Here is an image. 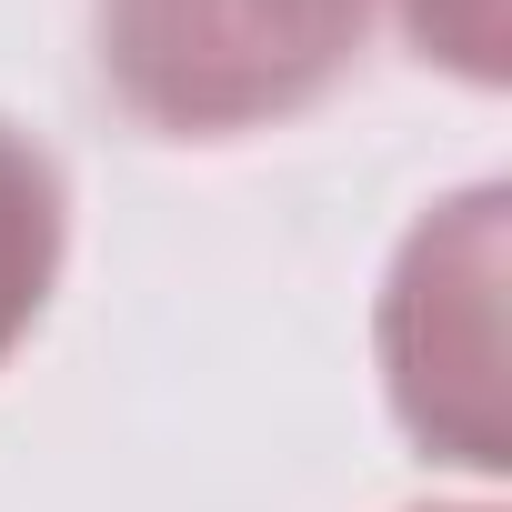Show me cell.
<instances>
[{
    "instance_id": "obj_2",
    "label": "cell",
    "mask_w": 512,
    "mask_h": 512,
    "mask_svg": "<svg viewBox=\"0 0 512 512\" xmlns=\"http://www.w3.org/2000/svg\"><path fill=\"white\" fill-rule=\"evenodd\" d=\"M502 262H512V191L472 181L442 211H422L382 282V392L392 422L462 472L512 462L502 422Z\"/></svg>"
},
{
    "instance_id": "obj_1",
    "label": "cell",
    "mask_w": 512,
    "mask_h": 512,
    "mask_svg": "<svg viewBox=\"0 0 512 512\" xmlns=\"http://www.w3.org/2000/svg\"><path fill=\"white\" fill-rule=\"evenodd\" d=\"M101 81L161 141H241L312 111L362 31L372 0H91Z\"/></svg>"
},
{
    "instance_id": "obj_3",
    "label": "cell",
    "mask_w": 512,
    "mask_h": 512,
    "mask_svg": "<svg viewBox=\"0 0 512 512\" xmlns=\"http://www.w3.org/2000/svg\"><path fill=\"white\" fill-rule=\"evenodd\" d=\"M61 251H71V191H61V161L0 121V362L31 342V322L51 312V282H61Z\"/></svg>"
},
{
    "instance_id": "obj_5",
    "label": "cell",
    "mask_w": 512,
    "mask_h": 512,
    "mask_svg": "<svg viewBox=\"0 0 512 512\" xmlns=\"http://www.w3.org/2000/svg\"><path fill=\"white\" fill-rule=\"evenodd\" d=\"M422 512H492V502H422Z\"/></svg>"
},
{
    "instance_id": "obj_4",
    "label": "cell",
    "mask_w": 512,
    "mask_h": 512,
    "mask_svg": "<svg viewBox=\"0 0 512 512\" xmlns=\"http://www.w3.org/2000/svg\"><path fill=\"white\" fill-rule=\"evenodd\" d=\"M402 31L422 41V61H452L462 81H502V0H402Z\"/></svg>"
}]
</instances>
